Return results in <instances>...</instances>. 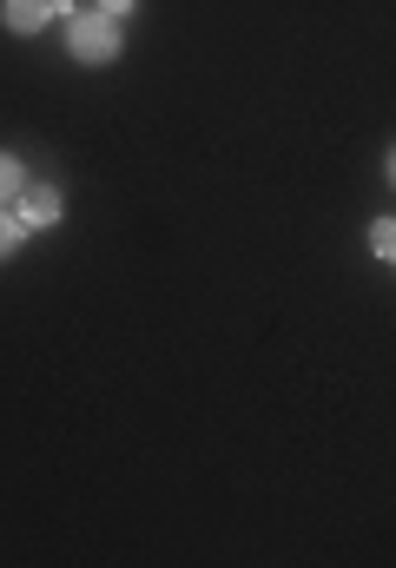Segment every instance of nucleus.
I'll use <instances>...</instances> for the list:
<instances>
[{
    "label": "nucleus",
    "instance_id": "2",
    "mask_svg": "<svg viewBox=\"0 0 396 568\" xmlns=\"http://www.w3.org/2000/svg\"><path fill=\"white\" fill-rule=\"evenodd\" d=\"M13 205H20V212H13L20 225H53V219H60V192H53V185H20Z\"/></svg>",
    "mask_w": 396,
    "mask_h": 568
},
{
    "label": "nucleus",
    "instance_id": "7",
    "mask_svg": "<svg viewBox=\"0 0 396 568\" xmlns=\"http://www.w3.org/2000/svg\"><path fill=\"white\" fill-rule=\"evenodd\" d=\"M100 13H113V20H120V13H132V0H100Z\"/></svg>",
    "mask_w": 396,
    "mask_h": 568
},
{
    "label": "nucleus",
    "instance_id": "5",
    "mask_svg": "<svg viewBox=\"0 0 396 568\" xmlns=\"http://www.w3.org/2000/svg\"><path fill=\"white\" fill-rule=\"evenodd\" d=\"M20 185H27V172H20V165L0 152V205H7V199H20Z\"/></svg>",
    "mask_w": 396,
    "mask_h": 568
},
{
    "label": "nucleus",
    "instance_id": "8",
    "mask_svg": "<svg viewBox=\"0 0 396 568\" xmlns=\"http://www.w3.org/2000/svg\"><path fill=\"white\" fill-rule=\"evenodd\" d=\"M390 179H396V159H390Z\"/></svg>",
    "mask_w": 396,
    "mask_h": 568
},
{
    "label": "nucleus",
    "instance_id": "3",
    "mask_svg": "<svg viewBox=\"0 0 396 568\" xmlns=\"http://www.w3.org/2000/svg\"><path fill=\"white\" fill-rule=\"evenodd\" d=\"M53 13H60V0H7V27L13 33H40Z\"/></svg>",
    "mask_w": 396,
    "mask_h": 568
},
{
    "label": "nucleus",
    "instance_id": "6",
    "mask_svg": "<svg viewBox=\"0 0 396 568\" xmlns=\"http://www.w3.org/2000/svg\"><path fill=\"white\" fill-rule=\"evenodd\" d=\"M13 239H20V219H13V212H0V258L13 252Z\"/></svg>",
    "mask_w": 396,
    "mask_h": 568
},
{
    "label": "nucleus",
    "instance_id": "1",
    "mask_svg": "<svg viewBox=\"0 0 396 568\" xmlns=\"http://www.w3.org/2000/svg\"><path fill=\"white\" fill-rule=\"evenodd\" d=\"M67 47L87 60V67H100V60H113L120 53V33H113V13H100V7H80L73 20H67Z\"/></svg>",
    "mask_w": 396,
    "mask_h": 568
},
{
    "label": "nucleus",
    "instance_id": "4",
    "mask_svg": "<svg viewBox=\"0 0 396 568\" xmlns=\"http://www.w3.org/2000/svg\"><path fill=\"white\" fill-rule=\"evenodd\" d=\"M370 252H377V258H396V219H377V225H370Z\"/></svg>",
    "mask_w": 396,
    "mask_h": 568
}]
</instances>
